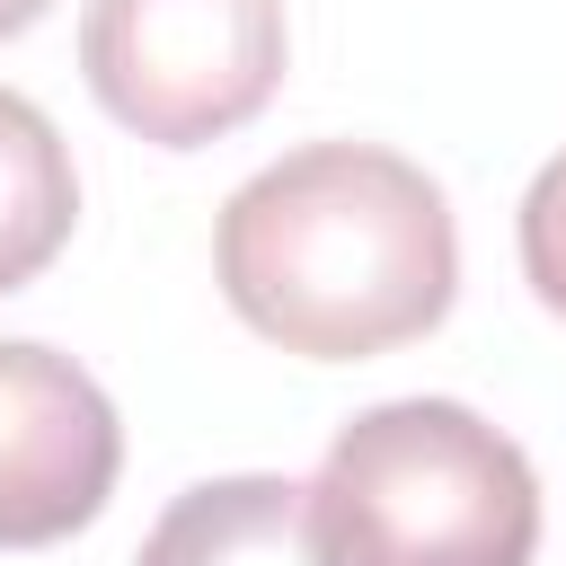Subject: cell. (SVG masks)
I'll return each instance as SVG.
<instances>
[{
    "mask_svg": "<svg viewBox=\"0 0 566 566\" xmlns=\"http://www.w3.org/2000/svg\"><path fill=\"white\" fill-rule=\"evenodd\" d=\"M283 53V0H88L80 18L97 106L159 150H203L265 115Z\"/></svg>",
    "mask_w": 566,
    "mask_h": 566,
    "instance_id": "3957f363",
    "label": "cell"
},
{
    "mask_svg": "<svg viewBox=\"0 0 566 566\" xmlns=\"http://www.w3.org/2000/svg\"><path fill=\"white\" fill-rule=\"evenodd\" d=\"M310 522L336 566H531L539 478L460 398H389L327 442Z\"/></svg>",
    "mask_w": 566,
    "mask_h": 566,
    "instance_id": "7a4b0ae2",
    "label": "cell"
},
{
    "mask_svg": "<svg viewBox=\"0 0 566 566\" xmlns=\"http://www.w3.org/2000/svg\"><path fill=\"white\" fill-rule=\"evenodd\" d=\"M513 239H522V283L566 318V150L531 177V195H522V221H513Z\"/></svg>",
    "mask_w": 566,
    "mask_h": 566,
    "instance_id": "52a82bcc",
    "label": "cell"
},
{
    "mask_svg": "<svg viewBox=\"0 0 566 566\" xmlns=\"http://www.w3.org/2000/svg\"><path fill=\"white\" fill-rule=\"evenodd\" d=\"M80 221V177H71V142L53 133V115L18 88H0V292L35 283Z\"/></svg>",
    "mask_w": 566,
    "mask_h": 566,
    "instance_id": "8992f818",
    "label": "cell"
},
{
    "mask_svg": "<svg viewBox=\"0 0 566 566\" xmlns=\"http://www.w3.org/2000/svg\"><path fill=\"white\" fill-rule=\"evenodd\" d=\"M44 9H53V0H0V44H9V35H27Z\"/></svg>",
    "mask_w": 566,
    "mask_h": 566,
    "instance_id": "ba28073f",
    "label": "cell"
},
{
    "mask_svg": "<svg viewBox=\"0 0 566 566\" xmlns=\"http://www.w3.org/2000/svg\"><path fill=\"white\" fill-rule=\"evenodd\" d=\"M133 566H336L318 522H310V486L292 478H203L186 486Z\"/></svg>",
    "mask_w": 566,
    "mask_h": 566,
    "instance_id": "5b68a950",
    "label": "cell"
},
{
    "mask_svg": "<svg viewBox=\"0 0 566 566\" xmlns=\"http://www.w3.org/2000/svg\"><path fill=\"white\" fill-rule=\"evenodd\" d=\"M124 424L106 389L27 336H0V548H53L106 513Z\"/></svg>",
    "mask_w": 566,
    "mask_h": 566,
    "instance_id": "277c9868",
    "label": "cell"
},
{
    "mask_svg": "<svg viewBox=\"0 0 566 566\" xmlns=\"http://www.w3.org/2000/svg\"><path fill=\"white\" fill-rule=\"evenodd\" d=\"M212 265L265 345L301 363H371L442 327L460 230L416 159L380 142H310L221 203Z\"/></svg>",
    "mask_w": 566,
    "mask_h": 566,
    "instance_id": "6da1fadb",
    "label": "cell"
}]
</instances>
